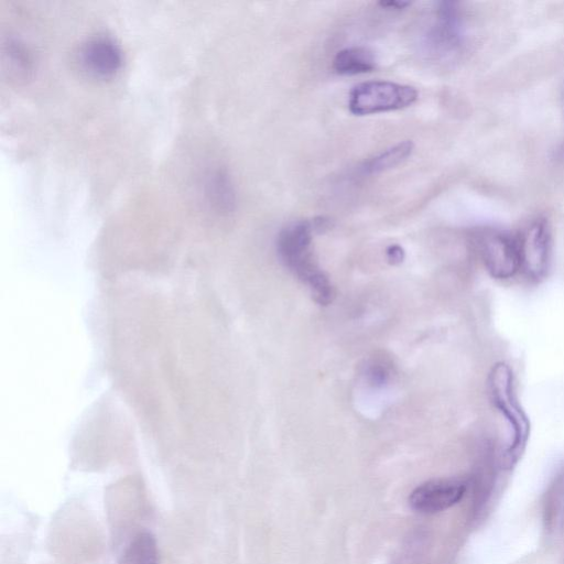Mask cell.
I'll list each match as a JSON object with an SVG mask.
<instances>
[{
    "mask_svg": "<svg viewBox=\"0 0 564 564\" xmlns=\"http://www.w3.org/2000/svg\"><path fill=\"white\" fill-rule=\"evenodd\" d=\"M417 98V90L412 86L390 80H368L352 87L348 109L355 116L395 111L412 106Z\"/></svg>",
    "mask_w": 564,
    "mask_h": 564,
    "instance_id": "obj_3",
    "label": "cell"
},
{
    "mask_svg": "<svg viewBox=\"0 0 564 564\" xmlns=\"http://www.w3.org/2000/svg\"><path fill=\"white\" fill-rule=\"evenodd\" d=\"M488 392L494 406L508 423L510 437L501 457L503 469H511L524 452L530 424L516 392L514 376L506 362H497L488 377Z\"/></svg>",
    "mask_w": 564,
    "mask_h": 564,
    "instance_id": "obj_2",
    "label": "cell"
},
{
    "mask_svg": "<svg viewBox=\"0 0 564 564\" xmlns=\"http://www.w3.org/2000/svg\"><path fill=\"white\" fill-rule=\"evenodd\" d=\"M377 67L375 53L365 46L340 50L333 59V68L339 75H358L372 72Z\"/></svg>",
    "mask_w": 564,
    "mask_h": 564,
    "instance_id": "obj_10",
    "label": "cell"
},
{
    "mask_svg": "<svg viewBox=\"0 0 564 564\" xmlns=\"http://www.w3.org/2000/svg\"><path fill=\"white\" fill-rule=\"evenodd\" d=\"M521 272L532 282L543 280L552 259V235L544 219L530 223L519 237Z\"/></svg>",
    "mask_w": 564,
    "mask_h": 564,
    "instance_id": "obj_6",
    "label": "cell"
},
{
    "mask_svg": "<svg viewBox=\"0 0 564 564\" xmlns=\"http://www.w3.org/2000/svg\"><path fill=\"white\" fill-rule=\"evenodd\" d=\"M468 482L462 478H435L417 486L409 497L413 510L436 513L456 505L465 495Z\"/></svg>",
    "mask_w": 564,
    "mask_h": 564,
    "instance_id": "obj_7",
    "label": "cell"
},
{
    "mask_svg": "<svg viewBox=\"0 0 564 564\" xmlns=\"http://www.w3.org/2000/svg\"><path fill=\"white\" fill-rule=\"evenodd\" d=\"M119 564H160L155 538L150 532H140L124 547Z\"/></svg>",
    "mask_w": 564,
    "mask_h": 564,
    "instance_id": "obj_12",
    "label": "cell"
},
{
    "mask_svg": "<svg viewBox=\"0 0 564 564\" xmlns=\"http://www.w3.org/2000/svg\"><path fill=\"white\" fill-rule=\"evenodd\" d=\"M313 221L301 220L284 227L276 239V251L282 263L305 284L318 304L332 301L333 286L318 265L312 249Z\"/></svg>",
    "mask_w": 564,
    "mask_h": 564,
    "instance_id": "obj_1",
    "label": "cell"
},
{
    "mask_svg": "<svg viewBox=\"0 0 564 564\" xmlns=\"http://www.w3.org/2000/svg\"><path fill=\"white\" fill-rule=\"evenodd\" d=\"M563 564H564V558H563Z\"/></svg>",
    "mask_w": 564,
    "mask_h": 564,
    "instance_id": "obj_16",
    "label": "cell"
},
{
    "mask_svg": "<svg viewBox=\"0 0 564 564\" xmlns=\"http://www.w3.org/2000/svg\"><path fill=\"white\" fill-rule=\"evenodd\" d=\"M79 62L91 75L108 77L120 68L122 52L111 39L94 36L80 46Z\"/></svg>",
    "mask_w": 564,
    "mask_h": 564,
    "instance_id": "obj_8",
    "label": "cell"
},
{
    "mask_svg": "<svg viewBox=\"0 0 564 564\" xmlns=\"http://www.w3.org/2000/svg\"><path fill=\"white\" fill-rule=\"evenodd\" d=\"M378 4L381 8H384L387 10H403L411 6V2L409 1H400V0H389V1H380Z\"/></svg>",
    "mask_w": 564,
    "mask_h": 564,
    "instance_id": "obj_15",
    "label": "cell"
},
{
    "mask_svg": "<svg viewBox=\"0 0 564 564\" xmlns=\"http://www.w3.org/2000/svg\"><path fill=\"white\" fill-rule=\"evenodd\" d=\"M387 257L392 263H399L404 257V251L399 245H391L387 249Z\"/></svg>",
    "mask_w": 564,
    "mask_h": 564,
    "instance_id": "obj_14",
    "label": "cell"
},
{
    "mask_svg": "<svg viewBox=\"0 0 564 564\" xmlns=\"http://www.w3.org/2000/svg\"><path fill=\"white\" fill-rule=\"evenodd\" d=\"M542 522L547 539L564 534V462L555 468L544 492Z\"/></svg>",
    "mask_w": 564,
    "mask_h": 564,
    "instance_id": "obj_9",
    "label": "cell"
},
{
    "mask_svg": "<svg viewBox=\"0 0 564 564\" xmlns=\"http://www.w3.org/2000/svg\"><path fill=\"white\" fill-rule=\"evenodd\" d=\"M414 144L410 140L401 141L373 158L367 160L360 172L366 175L379 174L403 163L413 152Z\"/></svg>",
    "mask_w": 564,
    "mask_h": 564,
    "instance_id": "obj_11",
    "label": "cell"
},
{
    "mask_svg": "<svg viewBox=\"0 0 564 564\" xmlns=\"http://www.w3.org/2000/svg\"><path fill=\"white\" fill-rule=\"evenodd\" d=\"M210 202L220 210H230L235 204V193L230 180L223 172H215L206 184Z\"/></svg>",
    "mask_w": 564,
    "mask_h": 564,
    "instance_id": "obj_13",
    "label": "cell"
},
{
    "mask_svg": "<svg viewBox=\"0 0 564 564\" xmlns=\"http://www.w3.org/2000/svg\"><path fill=\"white\" fill-rule=\"evenodd\" d=\"M434 21L425 35V45L437 57L459 53L465 43V26L459 3L442 1L436 4Z\"/></svg>",
    "mask_w": 564,
    "mask_h": 564,
    "instance_id": "obj_5",
    "label": "cell"
},
{
    "mask_svg": "<svg viewBox=\"0 0 564 564\" xmlns=\"http://www.w3.org/2000/svg\"><path fill=\"white\" fill-rule=\"evenodd\" d=\"M476 249L487 272L497 280H509L521 272L519 238L496 229L476 236Z\"/></svg>",
    "mask_w": 564,
    "mask_h": 564,
    "instance_id": "obj_4",
    "label": "cell"
}]
</instances>
